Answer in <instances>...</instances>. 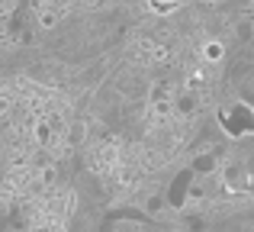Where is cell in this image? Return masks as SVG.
Here are the masks:
<instances>
[{
  "label": "cell",
  "instance_id": "6da1fadb",
  "mask_svg": "<svg viewBox=\"0 0 254 232\" xmlns=\"http://www.w3.org/2000/svg\"><path fill=\"white\" fill-rule=\"evenodd\" d=\"M222 45L219 42H206V49H203V55H206V62H219V58H222Z\"/></svg>",
  "mask_w": 254,
  "mask_h": 232
}]
</instances>
